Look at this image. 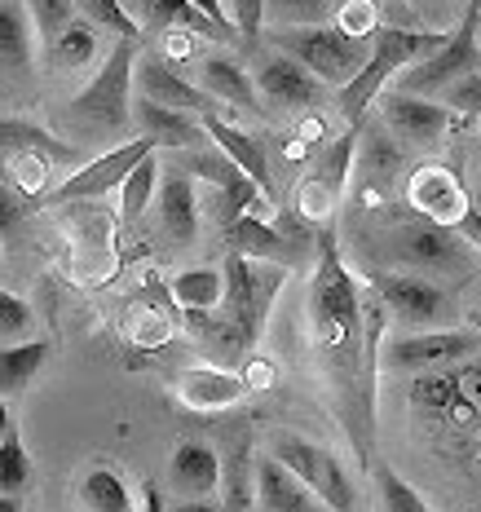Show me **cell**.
Returning a JSON list of instances; mask_svg holds the SVG:
<instances>
[{
    "instance_id": "1",
    "label": "cell",
    "mask_w": 481,
    "mask_h": 512,
    "mask_svg": "<svg viewBox=\"0 0 481 512\" xmlns=\"http://www.w3.org/2000/svg\"><path fill=\"white\" fill-rule=\"evenodd\" d=\"M380 309L367 301V292L349 274L336 234L323 230L314 248L309 287H305V332H309L314 371L331 402V415L345 429L358 464H371V451H376Z\"/></svg>"
},
{
    "instance_id": "2",
    "label": "cell",
    "mask_w": 481,
    "mask_h": 512,
    "mask_svg": "<svg viewBox=\"0 0 481 512\" xmlns=\"http://www.w3.org/2000/svg\"><path fill=\"white\" fill-rule=\"evenodd\" d=\"M451 40V31H415V27H376V36H371V58L367 67L358 71L354 80L345 84V89H336V102H340V115L349 120V128L362 124V115H367V106L380 98L384 89H389L393 80L402 76L406 67H415V62L433 58L437 49Z\"/></svg>"
},
{
    "instance_id": "3",
    "label": "cell",
    "mask_w": 481,
    "mask_h": 512,
    "mask_svg": "<svg viewBox=\"0 0 481 512\" xmlns=\"http://www.w3.org/2000/svg\"><path fill=\"white\" fill-rule=\"evenodd\" d=\"M274 45L287 58H296L301 67H309L327 89H345L349 80L367 67L371 58V40H358L349 36L345 27L327 23V27H274Z\"/></svg>"
},
{
    "instance_id": "4",
    "label": "cell",
    "mask_w": 481,
    "mask_h": 512,
    "mask_svg": "<svg viewBox=\"0 0 481 512\" xmlns=\"http://www.w3.org/2000/svg\"><path fill=\"white\" fill-rule=\"evenodd\" d=\"M226 314L239 323V332L248 336V345L265 336L270 309L279 301V287L287 283L283 261H252V256H226Z\"/></svg>"
},
{
    "instance_id": "5",
    "label": "cell",
    "mask_w": 481,
    "mask_h": 512,
    "mask_svg": "<svg viewBox=\"0 0 481 512\" xmlns=\"http://www.w3.org/2000/svg\"><path fill=\"white\" fill-rule=\"evenodd\" d=\"M477 27H481V0H473V5H468L464 23L451 31V40H446V45L437 49L433 58H424V62H415V67H406L402 76L393 80V89L420 93V98H442L451 84L468 80V76H481Z\"/></svg>"
},
{
    "instance_id": "6",
    "label": "cell",
    "mask_w": 481,
    "mask_h": 512,
    "mask_svg": "<svg viewBox=\"0 0 481 512\" xmlns=\"http://www.w3.org/2000/svg\"><path fill=\"white\" fill-rule=\"evenodd\" d=\"M265 451H270L283 468H292V473L301 477V482L314 490L331 512H354L358 508V486H354V477H349V468L340 464L336 451L309 442V437H301V433H274Z\"/></svg>"
},
{
    "instance_id": "7",
    "label": "cell",
    "mask_w": 481,
    "mask_h": 512,
    "mask_svg": "<svg viewBox=\"0 0 481 512\" xmlns=\"http://www.w3.org/2000/svg\"><path fill=\"white\" fill-rule=\"evenodd\" d=\"M354 164H358V128H345L331 146H323V155L314 159V168L301 177L296 186V221L305 226L323 230L331 217H336L340 199L349 190V177H354Z\"/></svg>"
},
{
    "instance_id": "8",
    "label": "cell",
    "mask_w": 481,
    "mask_h": 512,
    "mask_svg": "<svg viewBox=\"0 0 481 512\" xmlns=\"http://www.w3.org/2000/svg\"><path fill=\"white\" fill-rule=\"evenodd\" d=\"M133 84H137V40H120L102 58L98 76L76 93L71 115L93 120L102 128H124L133 120Z\"/></svg>"
},
{
    "instance_id": "9",
    "label": "cell",
    "mask_w": 481,
    "mask_h": 512,
    "mask_svg": "<svg viewBox=\"0 0 481 512\" xmlns=\"http://www.w3.org/2000/svg\"><path fill=\"white\" fill-rule=\"evenodd\" d=\"M393 252H398L402 265H411L415 274H433V279H473V243L464 239L455 226H442V221H411V226L398 230L393 239Z\"/></svg>"
},
{
    "instance_id": "10",
    "label": "cell",
    "mask_w": 481,
    "mask_h": 512,
    "mask_svg": "<svg viewBox=\"0 0 481 512\" xmlns=\"http://www.w3.org/2000/svg\"><path fill=\"white\" fill-rule=\"evenodd\" d=\"M159 146L151 142V137H133V142H124L120 151H106L98 155L93 164H84L76 168L62 186H53L49 195H45V204L49 208H58V204H89V199H102V195H111V190H120L128 173H133L137 164H142L146 155H155Z\"/></svg>"
},
{
    "instance_id": "11",
    "label": "cell",
    "mask_w": 481,
    "mask_h": 512,
    "mask_svg": "<svg viewBox=\"0 0 481 512\" xmlns=\"http://www.w3.org/2000/svg\"><path fill=\"white\" fill-rule=\"evenodd\" d=\"M376 111L380 124L411 151H437V142L451 133V106L437 98H420V93L384 89L376 98Z\"/></svg>"
},
{
    "instance_id": "12",
    "label": "cell",
    "mask_w": 481,
    "mask_h": 512,
    "mask_svg": "<svg viewBox=\"0 0 481 512\" xmlns=\"http://www.w3.org/2000/svg\"><path fill=\"white\" fill-rule=\"evenodd\" d=\"M376 296L384 314H393L402 327H442L455 314L442 283L424 279V274H384L376 279Z\"/></svg>"
},
{
    "instance_id": "13",
    "label": "cell",
    "mask_w": 481,
    "mask_h": 512,
    "mask_svg": "<svg viewBox=\"0 0 481 512\" xmlns=\"http://www.w3.org/2000/svg\"><path fill=\"white\" fill-rule=\"evenodd\" d=\"M256 89H261V102L270 111L301 115L327 102V84L296 58H287V53H265L261 67H256Z\"/></svg>"
},
{
    "instance_id": "14",
    "label": "cell",
    "mask_w": 481,
    "mask_h": 512,
    "mask_svg": "<svg viewBox=\"0 0 481 512\" xmlns=\"http://www.w3.org/2000/svg\"><path fill=\"white\" fill-rule=\"evenodd\" d=\"M481 349V332L477 327H455V332H415V336H398L384 345V362L406 371H442L455 362H468Z\"/></svg>"
},
{
    "instance_id": "15",
    "label": "cell",
    "mask_w": 481,
    "mask_h": 512,
    "mask_svg": "<svg viewBox=\"0 0 481 512\" xmlns=\"http://www.w3.org/2000/svg\"><path fill=\"white\" fill-rule=\"evenodd\" d=\"M406 204L420 212V217H429V221L459 226V217L473 208V199H468L464 181H459L451 168L424 164V168H415L411 173V181H406Z\"/></svg>"
},
{
    "instance_id": "16",
    "label": "cell",
    "mask_w": 481,
    "mask_h": 512,
    "mask_svg": "<svg viewBox=\"0 0 481 512\" xmlns=\"http://www.w3.org/2000/svg\"><path fill=\"white\" fill-rule=\"evenodd\" d=\"M137 89H142V98L146 102H159V106H173V111H190V115H217L221 111V102L212 98L203 84L195 80H186V76H177L168 62H142V71H137Z\"/></svg>"
},
{
    "instance_id": "17",
    "label": "cell",
    "mask_w": 481,
    "mask_h": 512,
    "mask_svg": "<svg viewBox=\"0 0 481 512\" xmlns=\"http://www.w3.org/2000/svg\"><path fill=\"white\" fill-rule=\"evenodd\" d=\"M120 5L142 27H155V31H195V36H203V40H226V45L243 40L234 27L212 23L199 5H190V0H120Z\"/></svg>"
},
{
    "instance_id": "18",
    "label": "cell",
    "mask_w": 481,
    "mask_h": 512,
    "mask_svg": "<svg viewBox=\"0 0 481 512\" xmlns=\"http://www.w3.org/2000/svg\"><path fill=\"white\" fill-rule=\"evenodd\" d=\"M173 393H177L181 407H190V411H226L248 393V376H239V371H230V367H208V362H203V367L181 371Z\"/></svg>"
},
{
    "instance_id": "19",
    "label": "cell",
    "mask_w": 481,
    "mask_h": 512,
    "mask_svg": "<svg viewBox=\"0 0 481 512\" xmlns=\"http://www.w3.org/2000/svg\"><path fill=\"white\" fill-rule=\"evenodd\" d=\"M256 512H331L292 468H283L270 451L256 460Z\"/></svg>"
},
{
    "instance_id": "20",
    "label": "cell",
    "mask_w": 481,
    "mask_h": 512,
    "mask_svg": "<svg viewBox=\"0 0 481 512\" xmlns=\"http://www.w3.org/2000/svg\"><path fill=\"white\" fill-rule=\"evenodd\" d=\"M221 473H226V460L212 446L181 442L168 460V490L173 499H212L221 490Z\"/></svg>"
},
{
    "instance_id": "21",
    "label": "cell",
    "mask_w": 481,
    "mask_h": 512,
    "mask_svg": "<svg viewBox=\"0 0 481 512\" xmlns=\"http://www.w3.org/2000/svg\"><path fill=\"white\" fill-rule=\"evenodd\" d=\"M159 230L173 243H195L199 234V204H195V177L181 173V168H164V181H159Z\"/></svg>"
},
{
    "instance_id": "22",
    "label": "cell",
    "mask_w": 481,
    "mask_h": 512,
    "mask_svg": "<svg viewBox=\"0 0 481 512\" xmlns=\"http://www.w3.org/2000/svg\"><path fill=\"white\" fill-rule=\"evenodd\" d=\"M137 120H142V137H151L159 151H186V146H212L203 120H190V111H173L137 98Z\"/></svg>"
},
{
    "instance_id": "23",
    "label": "cell",
    "mask_w": 481,
    "mask_h": 512,
    "mask_svg": "<svg viewBox=\"0 0 481 512\" xmlns=\"http://www.w3.org/2000/svg\"><path fill=\"white\" fill-rule=\"evenodd\" d=\"M362 151H358V190L367 186V204H376V199L389 190V181H398V168H402V142L389 133V128H371V133H362Z\"/></svg>"
},
{
    "instance_id": "24",
    "label": "cell",
    "mask_w": 481,
    "mask_h": 512,
    "mask_svg": "<svg viewBox=\"0 0 481 512\" xmlns=\"http://www.w3.org/2000/svg\"><path fill=\"white\" fill-rule=\"evenodd\" d=\"M226 248L234 256H252V261H292V234H283L270 217H256V212H243V217L226 221Z\"/></svg>"
},
{
    "instance_id": "25",
    "label": "cell",
    "mask_w": 481,
    "mask_h": 512,
    "mask_svg": "<svg viewBox=\"0 0 481 512\" xmlns=\"http://www.w3.org/2000/svg\"><path fill=\"white\" fill-rule=\"evenodd\" d=\"M186 332L195 336V345L203 354H212L217 362H234L248 354V336L239 332V323L226 314V305L221 309H186Z\"/></svg>"
},
{
    "instance_id": "26",
    "label": "cell",
    "mask_w": 481,
    "mask_h": 512,
    "mask_svg": "<svg viewBox=\"0 0 481 512\" xmlns=\"http://www.w3.org/2000/svg\"><path fill=\"white\" fill-rule=\"evenodd\" d=\"M203 128H208V137L226 151L234 164L248 173L256 186L265 190V195L274 199V181H270V159H265V146L256 142L252 133H243V128H234L230 120H221V115H203Z\"/></svg>"
},
{
    "instance_id": "27",
    "label": "cell",
    "mask_w": 481,
    "mask_h": 512,
    "mask_svg": "<svg viewBox=\"0 0 481 512\" xmlns=\"http://www.w3.org/2000/svg\"><path fill=\"white\" fill-rule=\"evenodd\" d=\"M199 84L212 93L221 106H234V111H256V98H261V89H256V80L248 71L239 67V62L230 58H203L199 62Z\"/></svg>"
},
{
    "instance_id": "28",
    "label": "cell",
    "mask_w": 481,
    "mask_h": 512,
    "mask_svg": "<svg viewBox=\"0 0 481 512\" xmlns=\"http://www.w3.org/2000/svg\"><path fill=\"white\" fill-rule=\"evenodd\" d=\"M31 36H36V18H31L27 0H0V62H5V76H23L31 67Z\"/></svg>"
},
{
    "instance_id": "29",
    "label": "cell",
    "mask_w": 481,
    "mask_h": 512,
    "mask_svg": "<svg viewBox=\"0 0 481 512\" xmlns=\"http://www.w3.org/2000/svg\"><path fill=\"white\" fill-rule=\"evenodd\" d=\"M226 473H221V508L226 512H252L256 508V460L261 455L252 451V442H234L226 455Z\"/></svg>"
},
{
    "instance_id": "30",
    "label": "cell",
    "mask_w": 481,
    "mask_h": 512,
    "mask_svg": "<svg viewBox=\"0 0 481 512\" xmlns=\"http://www.w3.org/2000/svg\"><path fill=\"white\" fill-rule=\"evenodd\" d=\"M80 508L84 512H137L133 490L115 468H89L80 482Z\"/></svg>"
},
{
    "instance_id": "31",
    "label": "cell",
    "mask_w": 481,
    "mask_h": 512,
    "mask_svg": "<svg viewBox=\"0 0 481 512\" xmlns=\"http://www.w3.org/2000/svg\"><path fill=\"white\" fill-rule=\"evenodd\" d=\"M173 301L181 309H221L226 305V270H212V265H199V270H186L168 283Z\"/></svg>"
},
{
    "instance_id": "32",
    "label": "cell",
    "mask_w": 481,
    "mask_h": 512,
    "mask_svg": "<svg viewBox=\"0 0 481 512\" xmlns=\"http://www.w3.org/2000/svg\"><path fill=\"white\" fill-rule=\"evenodd\" d=\"M49 362V340H27V345H5L0 349V393L18 398L31 384L40 367Z\"/></svg>"
},
{
    "instance_id": "33",
    "label": "cell",
    "mask_w": 481,
    "mask_h": 512,
    "mask_svg": "<svg viewBox=\"0 0 481 512\" xmlns=\"http://www.w3.org/2000/svg\"><path fill=\"white\" fill-rule=\"evenodd\" d=\"M159 181H164V168H159V151H155V155H146L120 186V221L124 226H137V221H142V212L151 208V199L159 195Z\"/></svg>"
},
{
    "instance_id": "34",
    "label": "cell",
    "mask_w": 481,
    "mask_h": 512,
    "mask_svg": "<svg viewBox=\"0 0 481 512\" xmlns=\"http://www.w3.org/2000/svg\"><path fill=\"white\" fill-rule=\"evenodd\" d=\"M0 151L5 159H18V155H53V159H71V146L58 142V137L40 133L36 124L18 120V115H5V124H0Z\"/></svg>"
},
{
    "instance_id": "35",
    "label": "cell",
    "mask_w": 481,
    "mask_h": 512,
    "mask_svg": "<svg viewBox=\"0 0 481 512\" xmlns=\"http://www.w3.org/2000/svg\"><path fill=\"white\" fill-rule=\"evenodd\" d=\"M31 477V460H27V446L23 433H18L14 415L5 407V420H0V495H18Z\"/></svg>"
},
{
    "instance_id": "36",
    "label": "cell",
    "mask_w": 481,
    "mask_h": 512,
    "mask_svg": "<svg viewBox=\"0 0 481 512\" xmlns=\"http://www.w3.org/2000/svg\"><path fill=\"white\" fill-rule=\"evenodd\" d=\"M45 53H49V67L53 71H80L84 62L98 53V27H93L89 18H76V23L62 31V36L53 40Z\"/></svg>"
},
{
    "instance_id": "37",
    "label": "cell",
    "mask_w": 481,
    "mask_h": 512,
    "mask_svg": "<svg viewBox=\"0 0 481 512\" xmlns=\"http://www.w3.org/2000/svg\"><path fill=\"white\" fill-rule=\"evenodd\" d=\"M265 23L274 27H327L336 23V0H270Z\"/></svg>"
},
{
    "instance_id": "38",
    "label": "cell",
    "mask_w": 481,
    "mask_h": 512,
    "mask_svg": "<svg viewBox=\"0 0 481 512\" xmlns=\"http://www.w3.org/2000/svg\"><path fill=\"white\" fill-rule=\"evenodd\" d=\"M376 486H380V504L384 512H433L429 504H424V495L415 490L406 477H398L393 468H376Z\"/></svg>"
},
{
    "instance_id": "39",
    "label": "cell",
    "mask_w": 481,
    "mask_h": 512,
    "mask_svg": "<svg viewBox=\"0 0 481 512\" xmlns=\"http://www.w3.org/2000/svg\"><path fill=\"white\" fill-rule=\"evenodd\" d=\"M31 18H36V31L45 36V49L53 45V40L62 36L71 23H76V0H27Z\"/></svg>"
},
{
    "instance_id": "40",
    "label": "cell",
    "mask_w": 481,
    "mask_h": 512,
    "mask_svg": "<svg viewBox=\"0 0 481 512\" xmlns=\"http://www.w3.org/2000/svg\"><path fill=\"white\" fill-rule=\"evenodd\" d=\"M76 5H80L89 18H93V23L111 27L120 40H137V36H142V23H137V18L128 14V9L120 5V0H76Z\"/></svg>"
},
{
    "instance_id": "41",
    "label": "cell",
    "mask_w": 481,
    "mask_h": 512,
    "mask_svg": "<svg viewBox=\"0 0 481 512\" xmlns=\"http://www.w3.org/2000/svg\"><path fill=\"white\" fill-rule=\"evenodd\" d=\"M36 327V318H31V305L23 296L14 292H0V336H5V345H27V332Z\"/></svg>"
},
{
    "instance_id": "42",
    "label": "cell",
    "mask_w": 481,
    "mask_h": 512,
    "mask_svg": "<svg viewBox=\"0 0 481 512\" xmlns=\"http://www.w3.org/2000/svg\"><path fill=\"white\" fill-rule=\"evenodd\" d=\"M437 102H446L455 115H473V120H481V76H468V80L451 84Z\"/></svg>"
},
{
    "instance_id": "43",
    "label": "cell",
    "mask_w": 481,
    "mask_h": 512,
    "mask_svg": "<svg viewBox=\"0 0 481 512\" xmlns=\"http://www.w3.org/2000/svg\"><path fill=\"white\" fill-rule=\"evenodd\" d=\"M265 9H270V0H230V23L239 27L243 40H256V36H261Z\"/></svg>"
},
{
    "instance_id": "44",
    "label": "cell",
    "mask_w": 481,
    "mask_h": 512,
    "mask_svg": "<svg viewBox=\"0 0 481 512\" xmlns=\"http://www.w3.org/2000/svg\"><path fill=\"white\" fill-rule=\"evenodd\" d=\"M371 23H376V5L371 0H345V5L336 9V27H345L349 36L362 40V31H371ZM376 36V31H371Z\"/></svg>"
},
{
    "instance_id": "45",
    "label": "cell",
    "mask_w": 481,
    "mask_h": 512,
    "mask_svg": "<svg viewBox=\"0 0 481 512\" xmlns=\"http://www.w3.org/2000/svg\"><path fill=\"white\" fill-rule=\"evenodd\" d=\"M128 327H133L137 345H164V340L173 336V323H168L159 309H151V314H133L128 318Z\"/></svg>"
},
{
    "instance_id": "46",
    "label": "cell",
    "mask_w": 481,
    "mask_h": 512,
    "mask_svg": "<svg viewBox=\"0 0 481 512\" xmlns=\"http://www.w3.org/2000/svg\"><path fill=\"white\" fill-rule=\"evenodd\" d=\"M455 230L464 234V239L477 248V256H481V212H477V208H468L464 217H459V226H455Z\"/></svg>"
},
{
    "instance_id": "47",
    "label": "cell",
    "mask_w": 481,
    "mask_h": 512,
    "mask_svg": "<svg viewBox=\"0 0 481 512\" xmlns=\"http://www.w3.org/2000/svg\"><path fill=\"white\" fill-rule=\"evenodd\" d=\"M164 512H226L217 499H173Z\"/></svg>"
},
{
    "instance_id": "48",
    "label": "cell",
    "mask_w": 481,
    "mask_h": 512,
    "mask_svg": "<svg viewBox=\"0 0 481 512\" xmlns=\"http://www.w3.org/2000/svg\"><path fill=\"white\" fill-rule=\"evenodd\" d=\"M190 5H199L203 14L212 18V23H221V27H234V23H230V14H226V5H221V0H190ZM234 31H239V27H234Z\"/></svg>"
},
{
    "instance_id": "49",
    "label": "cell",
    "mask_w": 481,
    "mask_h": 512,
    "mask_svg": "<svg viewBox=\"0 0 481 512\" xmlns=\"http://www.w3.org/2000/svg\"><path fill=\"white\" fill-rule=\"evenodd\" d=\"M168 504H164V495H159V486L155 482H146L142 486V512H164Z\"/></svg>"
},
{
    "instance_id": "50",
    "label": "cell",
    "mask_w": 481,
    "mask_h": 512,
    "mask_svg": "<svg viewBox=\"0 0 481 512\" xmlns=\"http://www.w3.org/2000/svg\"><path fill=\"white\" fill-rule=\"evenodd\" d=\"M446 0H415V14H433V9H442Z\"/></svg>"
},
{
    "instance_id": "51",
    "label": "cell",
    "mask_w": 481,
    "mask_h": 512,
    "mask_svg": "<svg viewBox=\"0 0 481 512\" xmlns=\"http://www.w3.org/2000/svg\"><path fill=\"white\" fill-rule=\"evenodd\" d=\"M0 512H18V495H0Z\"/></svg>"
},
{
    "instance_id": "52",
    "label": "cell",
    "mask_w": 481,
    "mask_h": 512,
    "mask_svg": "<svg viewBox=\"0 0 481 512\" xmlns=\"http://www.w3.org/2000/svg\"><path fill=\"white\" fill-rule=\"evenodd\" d=\"M473 208L481 212V181H477V190H473Z\"/></svg>"
},
{
    "instance_id": "53",
    "label": "cell",
    "mask_w": 481,
    "mask_h": 512,
    "mask_svg": "<svg viewBox=\"0 0 481 512\" xmlns=\"http://www.w3.org/2000/svg\"><path fill=\"white\" fill-rule=\"evenodd\" d=\"M468 327H477V332H481V314H473V318H468Z\"/></svg>"
},
{
    "instance_id": "54",
    "label": "cell",
    "mask_w": 481,
    "mask_h": 512,
    "mask_svg": "<svg viewBox=\"0 0 481 512\" xmlns=\"http://www.w3.org/2000/svg\"><path fill=\"white\" fill-rule=\"evenodd\" d=\"M477 146H481V142H477Z\"/></svg>"
}]
</instances>
